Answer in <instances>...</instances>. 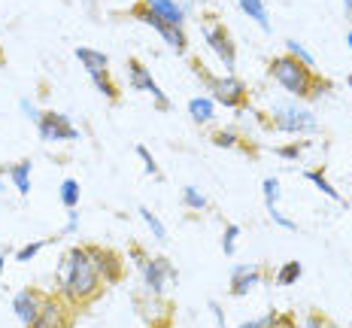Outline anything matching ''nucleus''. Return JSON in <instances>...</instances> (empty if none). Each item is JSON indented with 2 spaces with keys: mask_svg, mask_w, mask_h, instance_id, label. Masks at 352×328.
Segmentation results:
<instances>
[{
  "mask_svg": "<svg viewBox=\"0 0 352 328\" xmlns=\"http://www.w3.org/2000/svg\"><path fill=\"white\" fill-rule=\"evenodd\" d=\"M331 328H337V325H331Z\"/></svg>",
  "mask_w": 352,
  "mask_h": 328,
  "instance_id": "nucleus-41",
  "label": "nucleus"
},
{
  "mask_svg": "<svg viewBox=\"0 0 352 328\" xmlns=\"http://www.w3.org/2000/svg\"><path fill=\"white\" fill-rule=\"evenodd\" d=\"M58 280H61V295L73 304L91 301L100 292V283H104L85 246H76V250L64 255L61 267H58Z\"/></svg>",
  "mask_w": 352,
  "mask_h": 328,
  "instance_id": "nucleus-1",
  "label": "nucleus"
},
{
  "mask_svg": "<svg viewBox=\"0 0 352 328\" xmlns=\"http://www.w3.org/2000/svg\"><path fill=\"white\" fill-rule=\"evenodd\" d=\"M343 10H346V19L352 21V0H343Z\"/></svg>",
  "mask_w": 352,
  "mask_h": 328,
  "instance_id": "nucleus-36",
  "label": "nucleus"
},
{
  "mask_svg": "<svg viewBox=\"0 0 352 328\" xmlns=\"http://www.w3.org/2000/svg\"><path fill=\"white\" fill-rule=\"evenodd\" d=\"M207 79V85H210V98H212V104H222V107H240L246 100V85L240 83V79H234V76H204Z\"/></svg>",
  "mask_w": 352,
  "mask_h": 328,
  "instance_id": "nucleus-5",
  "label": "nucleus"
},
{
  "mask_svg": "<svg viewBox=\"0 0 352 328\" xmlns=\"http://www.w3.org/2000/svg\"><path fill=\"white\" fill-rule=\"evenodd\" d=\"M346 46H349V49H352V31H349V34H346Z\"/></svg>",
  "mask_w": 352,
  "mask_h": 328,
  "instance_id": "nucleus-38",
  "label": "nucleus"
},
{
  "mask_svg": "<svg viewBox=\"0 0 352 328\" xmlns=\"http://www.w3.org/2000/svg\"><path fill=\"white\" fill-rule=\"evenodd\" d=\"M76 58H79V64L88 70V76H104L107 67H109V58L104 52H98V49H88V46H79L76 49Z\"/></svg>",
  "mask_w": 352,
  "mask_h": 328,
  "instance_id": "nucleus-15",
  "label": "nucleus"
},
{
  "mask_svg": "<svg viewBox=\"0 0 352 328\" xmlns=\"http://www.w3.org/2000/svg\"><path fill=\"white\" fill-rule=\"evenodd\" d=\"M212 143H216V146H225V149H231V146H237V134H234V131H219V134L212 137Z\"/></svg>",
  "mask_w": 352,
  "mask_h": 328,
  "instance_id": "nucleus-30",
  "label": "nucleus"
},
{
  "mask_svg": "<svg viewBox=\"0 0 352 328\" xmlns=\"http://www.w3.org/2000/svg\"><path fill=\"white\" fill-rule=\"evenodd\" d=\"M188 116H192L195 122H210L212 119V98H192L188 100Z\"/></svg>",
  "mask_w": 352,
  "mask_h": 328,
  "instance_id": "nucleus-18",
  "label": "nucleus"
},
{
  "mask_svg": "<svg viewBox=\"0 0 352 328\" xmlns=\"http://www.w3.org/2000/svg\"><path fill=\"white\" fill-rule=\"evenodd\" d=\"M61 204L67 210H76L79 207V182L76 179H64L61 182Z\"/></svg>",
  "mask_w": 352,
  "mask_h": 328,
  "instance_id": "nucleus-22",
  "label": "nucleus"
},
{
  "mask_svg": "<svg viewBox=\"0 0 352 328\" xmlns=\"http://www.w3.org/2000/svg\"><path fill=\"white\" fill-rule=\"evenodd\" d=\"M237 6L261 28V31H270V19H267V10H264V0H237Z\"/></svg>",
  "mask_w": 352,
  "mask_h": 328,
  "instance_id": "nucleus-17",
  "label": "nucleus"
},
{
  "mask_svg": "<svg viewBox=\"0 0 352 328\" xmlns=\"http://www.w3.org/2000/svg\"><path fill=\"white\" fill-rule=\"evenodd\" d=\"M34 328H67V316H64V307L58 298L52 295L43 298V307H40V316H36Z\"/></svg>",
  "mask_w": 352,
  "mask_h": 328,
  "instance_id": "nucleus-13",
  "label": "nucleus"
},
{
  "mask_svg": "<svg viewBox=\"0 0 352 328\" xmlns=\"http://www.w3.org/2000/svg\"><path fill=\"white\" fill-rule=\"evenodd\" d=\"M76 228H79V213H76V210H70V213H67V225H64V234H76Z\"/></svg>",
  "mask_w": 352,
  "mask_h": 328,
  "instance_id": "nucleus-34",
  "label": "nucleus"
},
{
  "mask_svg": "<svg viewBox=\"0 0 352 328\" xmlns=\"http://www.w3.org/2000/svg\"><path fill=\"white\" fill-rule=\"evenodd\" d=\"M267 213H270V219H274V222H276V225H280V228L298 231V225H295V222H292V219H289V216H283V213H280V210H276V207H270V210H267Z\"/></svg>",
  "mask_w": 352,
  "mask_h": 328,
  "instance_id": "nucleus-31",
  "label": "nucleus"
},
{
  "mask_svg": "<svg viewBox=\"0 0 352 328\" xmlns=\"http://www.w3.org/2000/svg\"><path fill=\"white\" fill-rule=\"evenodd\" d=\"M3 265H6V255L0 252V274H3Z\"/></svg>",
  "mask_w": 352,
  "mask_h": 328,
  "instance_id": "nucleus-37",
  "label": "nucleus"
},
{
  "mask_svg": "<svg viewBox=\"0 0 352 328\" xmlns=\"http://www.w3.org/2000/svg\"><path fill=\"white\" fill-rule=\"evenodd\" d=\"M128 79H131V89L152 94V100H155L158 109H170V100H167V94L161 91V85L152 79L149 67H143L140 61H128Z\"/></svg>",
  "mask_w": 352,
  "mask_h": 328,
  "instance_id": "nucleus-9",
  "label": "nucleus"
},
{
  "mask_svg": "<svg viewBox=\"0 0 352 328\" xmlns=\"http://www.w3.org/2000/svg\"><path fill=\"white\" fill-rule=\"evenodd\" d=\"M270 76H274L289 94H295V98H310L313 85H316L313 70L307 67V64H300L298 58H292V55L274 58V61H270Z\"/></svg>",
  "mask_w": 352,
  "mask_h": 328,
  "instance_id": "nucleus-2",
  "label": "nucleus"
},
{
  "mask_svg": "<svg viewBox=\"0 0 352 328\" xmlns=\"http://www.w3.org/2000/svg\"><path fill=\"white\" fill-rule=\"evenodd\" d=\"M137 213H140V219L146 222V228L152 231V237H155L158 243H164V240H167V228H164V222H161V219H158L155 213H152L149 207H140Z\"/></svg>",
  "mask_w": 352,
  "mask_h": 328,
  "instance_id": "nucleus-19",
  "label": "nucleus"
},
{
  "mask_svg": "<svg viewBox=\"0 0 352 328\" xmlns=\"http://www.w3.org/2000/svg\"><path fill=\"white\" fill-rule=\"evenodd\" d=\"M0 186H3V182H0Z\"/></svg>",
  "mask_w": 352,
  "mask_h": 328,
  "instance_id": "nucleus-42",
  "label": "nucleus"
},
{
  "mask_svg": "<svg viewBox=\"0 0 352 328\" xmlns=\"http://www.w3.org/2000/svg\"><path fill=\"white\" fill-rule=\"evenodd\" d=\"M19 107H21V113H25L31 122H40V116H43V113H36V107H34L28 98H21V100H19Z\"/></svg>",
  "mask_w": 352,
  "mask_h": 328,
  "instance_id": "nucleus-33",
  "label": "nucleus"
},
{
  "mask_svg": "<svg viewBox=\"0 0 352 328\" xmlns=\"http://www.w3.org/2000/svg\"><path fill=\"white\" fill-rule=\"evenodd\" d=\"M134 19H140L143 25L155 28V31H158L161 36H164V43H167V46L173 49L176 55H182V52H186V49H188L186 31H182V28H173V25H164V21H161V19H158V16H155V12H152V10H146L143 3H140V6H137V10H134Z\"/></svg>",
  "mask_w": 352,
  "mask_h": 328,
  "instance_id": "nucleus-8",
  "label": "nucleus"
},
{
  "mask_svg": "<svg viewBox=\"0 0 352 328\" xmlns=\"http://www.w3.org/2000/svg\"><path fill=\"white\" fill-rule=\"evenodd\" d=\"M137 155H140V162H143V167H146V173H149V177H155V179H161V171H158L155 158H152V152L146 149V146H137Z\"/></svg>",
  "mask_w": 352,
  "mask_h": 328,
  "instance_id": "nucleus-27",
  "label": "nucleus"
},
{
  "mask_svg": "<svg viewBox=\"0 0 352 328\" xmlns=\"http://www.w3.org/2000/svg\"><path fill=\"white\" fill-rule=\"evenodd\" d=\"M300 149H304V146L292 143V146H283V149H280V155H283V158H298V155H300Z\"/></svg>",
  "mask_w": 352,
  "mask_h": 328,
  "instance_id": "nucleus-35",
  "label": "nucleus"
},
{
  "mask_svg": "<svg viewBox=\"0 0 352 328\" xmlns=\"http://www.w3.org/2000/svg\"><path fill=\"white\" fill-rule=\"evenodd\" d=\"M285 49H289V55H292V58H298V61H300V64H307L310 70L316 67V58L307 52L304 43H298V40H285Z\"/></svg>",
  "mask_w": 352,
  "mask_h": 328,
  "instance_id": "nucleus-24",
  "label": "nucleus"
},
{
  "mask_svg": "<svg viewBox=\"0 0 352 328\" xmlns=\"http://www.w3.org/2000/svg\"><path fill=\"white\" fill-rule=\"evenodd\" d=\"M88 255H91V261H94V267H98V274H100V280L104 283H116L122 276V261H119V255H113L109 250H100V246H85Z\"/></svg>",
  "mask_w": 352,
  "mask_h": 328,
  "instance_id": "nucleus-12",
  "label": "nucleus"
},
{
  "mask_svg": "<svg viewBox=\"0 0 352 328\" xmlns=\"http://www.w3.org/2000/svg\"><path fill=\"white\" fill-rule=\"evenodd\" d=\"M349 89H352V76H349Z\"/></svg>",
  "mask_w": 352,
  "mask_h": 328,
  "instance_id": "nucleus-39",
  "label": "nucleus"
},
{
  "mask_svg": "<svg viewBox=\"0 0 352 328\" xmlns=\"http://www.w3.org/2000/svg\"><path fill=\"white\" fill-rule=\"evenodd\" d=\"M261 192H264V204H267V210L276 207V201H280V179L267 177L261 182Z\"/></svg>",
  "mask_w": 352,
  "mask_h": 328,
  "instance_id": "nucleus-25",
  "label": "nucleus"
},
{
  "mask_svg": "<svg viewBox=\"0 0 352 328\" xmlns=\"http://www.w3.org/2000/svg\"><path fill=\"white\" fill-rule=\"evenodd\" d=\"M255 286H261V267H255V265H234L231 267V295L243 298Z\"/></svg>",
  "mask_w": 352,
  "mask_h": 328,
  "instance_id": "nucleus-11",
  "label": "nucleus"
},
{
  "mask_svg": "<svg viewBox=\"0 0 352 328\" xmlns=\"http://www.w3.org/2000/svg\"><path fill=\"white\" fill-rule=\"evenodd\" d=\"M274 125L285 134H316L319 131L316 116L298 104H274Z\"/></svg>",
  "mask_w": 352,
  "mask_h": 328,
  "instance_id": "nucleus-4",
  "label": "nucleus"
},
{
  "mask_svg": "<svg viewBox=\"0 0 352 328\" xmlns=\"http://www.w3.org/2000/svg\"><path fill=\"white\" fill-rule=\"evenodd\" d=\"M36 128H40V137L46 143L79 140V128L73 125L70 116H64V113H43L40 122H36Z\"/></svg>",
  "mask_w": 352,
  "mask_h": 328,
  "instance_id": "nucleus-6",
  "label": "nucleus"
},
{
  "mask_svg": "<svg viewBox=\"0 0 352 328\" xmlns=\"http://www.w3.org/2000/svg\"><path fill=\"white\" fill-rule=\"evenodd\" d=\"M201 34H204V40H207V46L219 55V61L225 64V73L231 76L234 64H237V49H234V43H231V34L225 31L222 25H201Z\"/></svg>",
  "mask_w": 352,
  "mask_h": 328,
  "instance_id": "nucleus-7",
  "label": "nucleus"
},
{
  "mask_svg": "<svg viewBox=\"0 0 352 328\" xmlns=\"http://www.w3.org/2000/svg\"><path fill=\"white\" fill-rule=\"evenodd\" d=\"M0 58H3V52H0Z\"/></svg>",
  "mask_w": 352,
  "mask_h": 328,
  "instance_id": "nucleus-40",
  "label": "nucleus"
},
{
  "mask_svg": "<svg viewBox=\"0 0 352 328\" xmlns=\"http://www.w3.org/2000/svg\"><path fill=\"white\" fill-rule=\"evenodd\" d=\"M300 274H304L300 261H285L280 271H276V286H292V283L300 280Z\"/></svg>",
  "mask_w": 352,
  "mask_h": 328,
  "instance_id": "nucleus-20",
  "label": "nucleus"
},
{
  "mask_svg": "<svg viewBox=\"0 0 352 328\" xmlns=\"http://www.w3.org/2000/svg\"><path fill=\"white\" fill-rule=\"evenodd\" d=\"M31 171H34L31 162H19V164H10V167H6V177L16 182L19 195H31Z\"/></svg>",
  "mask_w": 352,
  "mask_h": 328,
  "instance_id": "nucleus-16",
  "label": "nucleus"
},
{
  "mask_svg": "<svg viewBox=\"0 0 352 328\" xmlns=\"http://www.w3.org/2000/svg\"><path fill=\"white\" fill-rule=\"evenodd\" d=\"M94 85H98V91H100V94H107L109 100L119 98V91H116V85H113V83H109L107 73H104V76H94Z\"/></svg>",
  "mask_w": 352,
  "mask_h": 328,
  "instance_id": "nucleus-29",
  "label": "nucleus"
},
{
  "mask_svg": "<svg viewBox=\"0 0 352 328\" xmlns=\"http://www.w3.org/2000/svg\"><path fill=\"white\" fill-rule=\"evenodd\" d=\"M307 179H310V182L319 188L322 195H328V198H331V201H343V198H340V192H337V188L331 186V182L325 179V173H322V171H307Z\"/></svg>",
  "mask_w": 352,
  "mask_h": 328,
  "instance_id": "nucleus-21",
  "label": "nucleus"
},
{
  "mask_svg": "<svg viewBox=\"0 0 352 328\" xmlns=\"http://www.w3.org/2000/svg\"><path fill=\"white\" fill-rule=\"evenodd\" d=\"M131 255L137 259V267H140V274H143V289H146V295H161L164 292V283L167 280H176V267L170 265L167 259H149V255H143L140 250H131Z\"/></svg>",
  "mask_w": 352,
  "mask_h": 328,
  "instance_id": "nucleus-3",
  "label": "nucleus"
},
{
  "mask_svg": "<svg viewBox=\"0 0 352 328\" xmlns=\"http://www.w3.org/2000/svg\"><path fill=\"white\" fill-rule=\"evenodd\" d=\"M146 10H152L155 16L164 21V25H173V28H182L186 21V10H182L176 0H140Z\"/></svg>",
  "mask_w": 352,
  "mask_h": 328,
  "instance_id": "nucleus-14",
  "label": "nucleus"
},
{
  "mask_svg": "<svg viewBox=\"0 0 352 328\" xmlns=\"http://www.w3.org/2000/svg\"><path fill=\"white\" fill-rule=\"evenodd\" d=\"M43 246H46V240H34V243H28V246H21V250L16 252V261H21V265H25V261H31L36 252L43 250Z\"/></svg>",
  "mask_w": 352,
  "mask_h": 328,
  "instance_id": "nucleus-28",
  "label": "nucleus"
},
{
  "mask_svg": "<svg viewBox=\"0 0 352 328\" xmlns=\"http://www.w3.org/2000/svg\"><path fill=\"white\" fill-rule=\"evenodd\" d=\"M237 237H240V225H228L222 234V250L225 255H234V250H237Z\"/></svg>",
  "mask_w": 352,
  "mask_h": 328,
  "instance_id": "nucleus-26",
  "label": "nucleus"
},
{
  "mask_svg": "<svg viewBox=\"0 0 352 328\" xmlns=\"http://www.w3.org/2000/svg\"><path fill=\"white\" fill-rule=\"evenodd\" d=\"M182 204H186L188 210H197V213H201V210H207V198L197 192V186H186V188H182Z\"/></svg>",
  "mask_w": 352,
  "mask_h": 328,
  "instance_id": "nucleus-23",
  "label": "nucleus"
},
{
  "mask_svg": "<svg viewBox=\"0 0 352 328\" xmlns=\"http://www.w3.org/2000/svg\"><path fill=\"white\" fill-rule=\"evenodd\" d=\"M274 319H276V313L270 310V313H267V316H264V319H252V322H243L240 328H270V325H274Z\"/></svg>",
  "mask_w": 352,
  "mask_h": 328,
  "instance_id": "nucleus-32",
  "label": "nucleus"
},
{
  "mask_svg": "<svg viewBox=\"0 0 352 328\" xmlns=\"http://www.w3.org/2000/svg\"><path fill=\"white\" fill-rule=\"evenodd\" d=\"M43 298H46V295H40L36 289H21V292H16V298H12V310H16L19 322L25 325V328H34L36 316H40V307H43Z\"/></svg>",
  "mask_w": 352,
  "mask_h": 328,
  "instance_id": "nucleus-10",
  "label": "nucleus"
}]
</instances>
